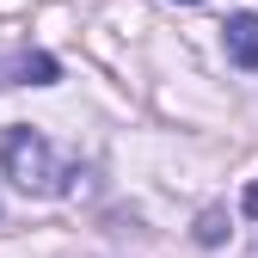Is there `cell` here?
Returning a JSON list of instances; mask_svg holds the SVG:
<instances>
[{"instance_id": "5b68a950", "label": "cell", "mask_w": 258, "mask_h": 258, "mask_svg": "<svg viewBox=\"0 0 258 258\" xmlns=\"http://www.w3.org/2000/svg\"><path fill=\"white\" fill-rule=\"evenodd\" d=\"M0 86H13V80H7V61H0Z\"/></svg>"}, {"instance_id": "8992f818", "label": "cell", "mask_w": 258, "mask_h": 258, "mask_svg": "<svg viewBox=\"0 0 258 258\" xmlns=\"http://www.w3.org/2000/svg\"><path fill=\"white\" fill-rule=\"evenodd\" d=\"M252 258H258V246H252Z\"/></svg>"}, {"instance_id": "3957f363", "label": "cell", "mask_w": 258, "mask_h": 258, "mask_svg": "<svg viewBox=\"0 0 258 258\" xmlns=\"http://www.w3.org/2000/svg\"><path fill=\"white\" fill-rule=\"evenodd\" d=\"M228 240V209H203L197 215V246H221Z\"/></svg>"}, {"instance_id": "6da1fadb", "label": "cell", "mask_w": 258, "mask_h": 258, "mask_svg": "<svg viewBox=\"0 0 258 258\" xmlns=\"http://www.w3.org/2000/svg\"><path fill=\"white\" fill-rule=\"evenodd\" d=\"M0 172H7L25 197H61L68 190V172H61L55 148L25 123H7L0 129Z\"/></svg>"}, {"instance_id": "52a82bcc", "label": "cell", "mask_w": 258, "mask_h": 258, "mask_svg": "<svg viewBox=\"0 0 258 258\" xmlns=\"http://www.w3.org/2000/svg\"><path fill=\"white\" fill-rule=\"evenodd\" d=\"M190 7H197V0H190Z\"/></svg>"}, {"instance_id": "277c9868", "label": "cell", "mask_w": 258, "mask_h": 258, "mask_svg": "<svg viewBox=\"0 0 258 258\" xmlns=\"http://www.w3.org/2000/svg\"><path fill=\"white\" fill-rule=\"evenodd\" d=\"M240 209H246V215L258 221V184H246V197H240Z\"/></svg>"}, {"instance_id": "7a4b0ae2", "label": "cell", "mask_w": 258, "mask_h": 258, "mask_svg": "<svg viewBox=\"0 0 258 258\" xmlns=\"http://www.w3.org/2000/svg\"><path fill=\"white\" fill-rule=\"evenodd\" d=\"M228 61L258 74V13H234L228 19Z\"/></svg>"}]
</instances>
